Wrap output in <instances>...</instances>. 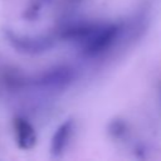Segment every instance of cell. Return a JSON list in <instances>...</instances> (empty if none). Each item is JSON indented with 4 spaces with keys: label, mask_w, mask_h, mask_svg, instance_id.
Wrapping results in <instances>:
<instances>
[{
    "label": "cell",
    "mask_w": 161,
    "mask_h": 161,
    "mask_svg": "<svg viewBox=\"0 0 161 161\" xmlns=\"http://www.w3.org/2000/svg\"><path fill=\"white\" fill-rule=\"evenodd\" d=\"M8 43L19 53L28 55H38L48 52L54 47V38L50 35H29L16 33L14 30H5Z\"/></svg>",
    "instance_id": "obj_2"
},
{
    "label": "cell",
    "mask_w": 161,
    "mask_h": 161,
    "mask_svg": "<svg viewBox=\"0 0 161 161\" xmlns=\"http://www.w3.org/2000/svg\"><path fill=\"white\" fill-rule=\"evenodd\" d=\"M49 1L50 0H29L28 5L23 13L24 19H26L28 21L36 20L40 16L43 9L49 4Z\"/></svg>",
    "instance_id": "obj_8"
},
{
    "label": "cell",
    "mask_w": 161,
    "mask_h": 161,
    "mask_svg": "<svg viewBox=\"0 0 161 161\" xmlns=\"http://www.w3.org/2000/svg\"><path fill=\"white\" fill-rule=\"evenodd\" d=\"M77 77V72L73 67L67 64L54 65L45 72L40 73L34 83L45 89H63L67 88Z\"/></svg>",
    "instance_id": "obj_3"
},
{
    "label": "cell",
    "mask_w": 161,
    "mask_h": 161,
    "mask_svg": "<svg viewBox=\"0 0 161 161\" xmlns=\"http://www.w3.org/2000/svg\"><path fill=\"white\" fill-rule=\"evenodd\" d=\"M123 31V25L118 23L111 24H101L92 35H89L80 45L82 53L88 58L99 57L107 52H109Z\"/></svg>",
    "instance_id": "obj_1"
},
{
    "label": "cell",
    "mask_w": 161,
    "mask_h": 161,
    "mask_svg": "<svg viewBox=\"0 0 161 161\" xmlns=\"http://www.w3.org/2000/svg\"><path fill=\"white\" fill-rule=\"evenodd\" d=\"M107 131H108V135L113 140L123 141L130 133V127H128V123L125 119L113 118L112 121H109V123L107 126Z\"/></svg>",
    "instance_id": "obj_7"
},
{
    "label": "cell",
    "mask_w": 161,
    "mask_h": 161,
    "mask_svg": "<svg viewBox=\"0 0 161 161\" xmlns=\"http://www.w3.org/2000/svg\"><path fill=\"white\" fill-rule=\"evenodd\" d=\"M68 5H70V6H74V5H78V4H80L83 0H64Z\"/></svg>",
    "instance_id": "obj_9"
},
{
    "label": "cell",
    "mask_w": 161,
    "mask_h": 161,
    "mask_svg": "<svg viewBox=\"0 0 161 161\" xmlns=\"http://www.w3.org/2000/svg\"><path fill=\"white\" fill-rule=\"evenodd\" d=\"M99 23H91V21H70L65 23L59 29V38L67 42H74L82 44L89 35L94 33V30L99 26Z\"/></svg>",
    "instance_id": "obj_5"
},
{
    "label": "cell",
    "mask_w": 161,
    "mask_h": 161,
    "mask_svg": "<svg viewBox=\"0 0 161 161\" xmlns=\"http://www.w3.org/2000/svg\"><path fill=\"white\" fill-rule=\"evenodd\" d=\"M74 133V121L72 118L65 119L55 130L50 141V153L54 157H60L68 148Z\"/></svg>",
    "instance_id": "obj_6"
},
{
    "label": "cell",
    "mask_w": 161,
    "mask_h": 161,
    "mask_svg": "<svg viewBox=\"0 0 161 161\" xmlns=\"http://www.w3.org/2000/svg\"><path fill=\"white\" fill-rule=\"evenodd\" d=\"M11 126H13L15 143L20 150L28 151L36 145L38 141L36 131L34 126L30 123V121H28L23 116H16L13 118Z\"/></svg>",
    "instance_id": "obj_4"
},
{
    "label": "cell",
    "mask_w": 161,
    "mask_h": 161,
    "mask_svg": "<svg viewBox=\"0 0 161 161\" xmlns=\"http://www.w3.org/2000/svg\"><path fill=\"white\" fill-rule=\"evenodd\" d=\"M160 99H161V87H160Z\"/></svg>",
    "instance_id": "obj_10"
}]
</instances>
